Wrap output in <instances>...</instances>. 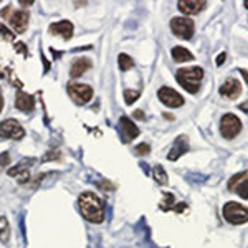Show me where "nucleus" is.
Listing matches in <instances>:
<instances>
[{
    "label": "nucleus",
    "mask_w": 248,
    "mask_h": 248,
    "mask_svg": "<svg viewBox=\"0 0 248 248\" xmlns=\"http://www.w3.org/2000/svg\"><path fill=\"white\" fill-rule=\"evenodd\" d=\"M79 210L88 222L101 223L105 220V205L94 192H83L79 195Z\"/></svg>",
    "instance_id": "obj_1"
},
{
    "label": "nucleus",
    "mask_w": 248,
    "mask_h": 248,
    "mask_svg": "<svg viewBox=\"0 0 248 248\" xmlns=\"http://www.w3.org/2000/svg\"><path fill=\"white\" fill-rule=\"evenodd\" d=\"M177 83L181 85L184 90L189 91V93L195 94L201 90V81L203 78V70L201 66H190V68H181L175 75Z\"/></svg>",
    "instance_id": "obj_2"
},
{
    "label": "nucleus",
    "mask_w": 248,
    "mask_h": 248,
    "mask_svg": "<svg viewBox=\"0 0 248 248\" xmlns=\"http://www.w3.org/2000/svg\"><path fill=\"white\" fill-rule=\"evenodd\" d=\"M223 217L233 225H242L248 222V207L240 205L237 202H227L223 205Z\"/></svg>",
    "instance_id": "obj_3"
},
{
    "label": "nucleus",
    "mask_w": 248,
    "mask_h": 248,
    "mask_svg": "<svg viewBox=\"0 0 248 248\" xmlns=\"http://www.w3.org/2000/svg\"><path fill=\"white\" fill-rule=\"evenodd\" d=\"M170 30L177 38L190 40L195 33V25L187 17H174L170 20Z\"/></svg>",
    "instance_id": "obj_4"
},
{
    "label": "nucleus",
    "mask_w": 248,
    "mask_h": 248,
    "mask_svg": "<svg viewBox=\"0 0 248 248\" xmlns=\"http://www.w3.org/2000/svg\"><path fill=\"white\" fill-rule=\"evenodd\" d=\"M242 131V121L235 114H223L220 119V133L225 139H233L237 138Z\"/></svg>",
    "instance_id": "obj_5"
},
{
    "label": "nucleus",
    "mask_w": 248,
    "mask_h": 248,
    "mask_svg": "<svg viewBox=\"0 0 248 248\" xmlns=\"http://www.w3.org/2000/svg\"><path fill=\"white\" fill-rule=\"evenodd\" d=\"M68 94L78 105H86L93 98V88L83 83H70L68 85Z\"/></svg>",
    "instance_id": "obj_6"
},
{
    "label": "nucleus",
    "mask_w": 248,
    "mask_h": 248,
    "mask_svg": "<svg viewBox=\"0 0 248 248\" xmlns=\"http://www.w3.org/2000/svg\"><path fill=\"white\" fill-rule=\"evenodd\" d=\"M0 138L20 141V139L25 138V129L17 119H5V121L0 123Z\"/></svg>",
    "instance_id": "obj_7"
},
{
    "label": "nucleus",
    "mask_w": 248,
    "mask_h": 248,
    "mask_svg": "<svg viewBox=\"0 0 248 248\" xmlns=\"http://www.w3.org/2000/svg\"><path fill=\"white\" fill-rule=\"evenodd\" d=\"M229 190L233 194H238L242 199L248 201V170H243L240 174H235L229 181Z\"/></svg>",
    "instance_id": "obj_8"
},
{
    "label": "nucleus",
    "mask_w": 248,
    "mask_h": 248,
    "mask_svg": "<svg viewBox=\"0 0 248 248\" xmlns=\"http://www.w3.org/2000/svg\"><path fill=\"white\" fill-rule=\"evenodd\" d=\"M157 96H159V99H161V103H164V105L169 108H181L184 105L182 94H179L177 91L172 90V88L162 86L161 90H159Z\"/></svg>",
    "instance_id": "obj_9"
},
{
    "label": "nucleus",
    "mask_w": 248,
    "mask_h": 248,
    "mask_svg": "<svg viewBox=\"0 0 248 248\" xmlns=\"http://www.w3.org/2000/svg\"><path fill=\"white\" fill-rule=\"evenodd\" d=\"M119 133H121V139L123 142H131L133 139H136L139 136V129L138 126L131 121L127 116H123L121 119H119Z\"/></svg>",
    "instance_id": "obj_10"
},
{
    "label": "nucleus",
    "mask_w": 248,
    "mask_h": 248,
    "mask_svg": "<svg viewBox=\"0 0 248 248\" xmlns=\"http://www.w3.org/2000/svg\"><path fill=\"white\" fill-rule=\"evenodd\" d=\"M29 12L25 10H17L15 14L10 15L9 18V23L12 27V31H15V33H23V31L27 30V27H29Z\"/></svg>",
    "instance_id": "obj_11"
},
{
    "label": "nucleus",
    "mask_w": 248,
    "mask_h": 248,
    "mask_svg": "<svg viewBox=\"0 0 248 248\" xmlns=\"http://www.w3.org/2000/svg\"><path fill=\"white\" fill-rule=\"evenodd\" d=\"M240 93H242V85H240V81L235 78L225 79V83L220 86V94L227 99H237Z\"/></svg>",
    "instance_id": "obj_12"
},
{
    "label": "nucleus",
    "mask_w": 248,
    "mask_h": 248,
    "mask_svg": "<svg viewBox=\"0 0 248 248\" xmlns=\"http://www.w3.org/2000/svg\"><path fill=\"white\" fill-rule=\"evenodd\" d=\"M51 35H60L63 37V40H70L73 37V23L68 22V20H60V22H55L48 27Z\"/></svg>",
    "instance_id": "obj_13"
},
{
    "label": "nucleus",
    "mask_w": 248,
    "mask_h": 248,
    "mask_svg": "<svg viewBox=\"0 0 248 248\" xmlns=\"http://www.w3.org/2000/svg\"><path fill=\"white\" fill-rule=\"evenodd\" d=\"M35 159H29V161H22L18 164L17 167H12V169L7 170V174L10 175V177H18V182L20 184H25L29 182L30 179V172H29V164H33Z\"/></svg>",
    "instance_id": "obj_14"
},
{
    "label": "nucleus",
    "mask_w": 248,
    "mask_h": 248,
    "mask_svg": "<svg viewBox=\"0 0 248 248\" xmlns=\"http://www.w3.org/2000/svg\"><path fill=\"white\" fill-rule=\"evenodd\" d=\"M189 151V141H187V136H179L177 139L174 141L170 147V153L167 154V159L169 161H177L182 154H186Z\"/></svg>",
    "instance_id": "obj_15"
},
{
    "label": "nucleus",
    "mask_w": 248,
    "mask_h": 248,
    "mask_svg": "<svg viewBox=\"0 0 248 248\" xmlns=\"http://www.w3.org/2000/svg\"><path fill=\"white\" fill-rule=\"evenodd\" d=\"M177 5L184 15H195L205 9L207 2H203V0H181Z\"/></svg>",
    "instance_id": "obj_16"
},
{
    "label": "nucleus",
    "mask_w": 248,
    "mask_h": 248,
    "mask_svg": "<svg viewBox=\"0 0 248 248\" xmlns=\"http://www.w3.org/2000/svg\"><path fill=\"white\" fill-rule=\"evenodd\" d=\"M15 108L20 111H25V113H30V111L35 109V99L33 96L25 93V91H18L17 98H15Z\"/></svg>",
    "instance_id": "obj_17"
},
{
    "label": "nucleus",
    "mask_w": 248,
    "mask_h": 248,
    "mask_svg": "<svg viewBox=\"0 0 248 248\" xmlns=\"http://www.w3.org/2000/svg\"><path fill=\"white\" fill-rule=\"evenodd\" d=\"M91 66H93V63L90 62V58L77 60V62L73 63V66H71V70H70L71 78H78V77H81V75H85V71L90 70Z\"/></svg>",
    "instance_id": "obj_18"
},
{
    "label": "nucleus",
    "mask_w": 248,
    "mask_h": 248,
    "mask_svg": "<svg viewBox=\"0 0 248 248\" xmlns=\"http://www.w3.org/2000/svg\"><path fill=\"white\" fill-rule=\"evenodd\" d=\"M172 58H174V62L177 63H184V62H192L194 60V55L190 53L187 48L184 46H174L172 48Z\"/></svg>",
    "instance_id": "obj_19"
},
{
    "label": "nucleus",
    "mask_w": 248,
    "mask_h": 248,
    "mask_svg": "<svg viewBox=\"0 0 248 248\" xmlns=\"http://www.w3.org/2000/svg\"><path fill=\"white\" fill-rule=\"evenodd\" d=\"M0 240L3 243H7L10 240V225H9V220L5 217H0Z\"/></svg>",
    "instance_id": "obj_20"
},
{
    "label": "nucleus",
    "mask_w": 248,
    "mask_h": 248,
    "mask_svg": "<svg viewBox=\"0 0 248 248\" xmlns=\"http://www.w3.org/2000/svg\"><path fill=\"white\" fill-rule=\"evenodd\" d=\"M153 177H154V181L159 182L161 186H166V184L169 182V181H167V174H166V170H164L162 166H154Z\"/></svg>",
    "instance_id": "obj_21"
},
{
    "label": "nucleus",
    "mask_w": 248,
    "mask_h": 248,
    "mask_svg": "<svg viewBox=\"0 0 248 248\" xmlns=\"http://www.w3.org/2000/svg\"><path fill=\"white\" fill-rule=\"evenodd\" d=\"M118 65H119V68H121V71H127L129 68H133V66H134V62H133V58H131L129 55L119 53V57H118Z\"/></svg>",
    "instance_id": "obj_22"
},
{
    "label": "nucleus",
    "mask_w": 248,
    "mask_h": 248,
    "mask_svg": "<svg viewBox=\"0 0 248 248\" xmlns=\"http://www.w3.org/2000/svg\"><path fill=\"white\" fill-rule=\"evenodd\" d=\"M164 202H161V209L164 212L174 209V195L170 194V192H164Z\"/></svg>",
    "instance_id": "obj_23"
},
{
    "label": "nucleus",
    "mask_w": 248,
    "mask_h": 248,
    "mask_svg": "<svg viewBox=\"0 0 248 248\" xmlns=\"http://www.w3.org/2000/svg\"><path fill=\"white\" fill-rule=\"evenodd\" d=\"M0 38H3L5 42H14V40H15V33L12 30L7 29L5 25H2V23H0Z\"/></svg>",
    "instance_id": "obj_24"
},
{
    "label": "nucleus",
    "mask_w": 248,
    "mask_h": 248,
    "mask_svg": "<svg viewBox=\"0 0 248 248\" xmlns=\"http://www.w3.org/2000/svg\"><path fill=\"white\" fill-rule=\"evenodd\" d=\"M139 91H131V90H126L124 91V99H126V105H133L136 99L139 98Z\"/></svg>",
    "instance_id": "obj_25"
},
{
    "label": "nucleus",
    "mask_w": 248,
    "mask_h": 248,
    "mask_svg": "<svg viewBox=\"0 0 248 248\" xmlns=\"http://www.w3.org/2000/svg\"><path fill=\"white\" fill-rule=\"evenodd\" d=\"M134 153L138 155H147L151 153V146H149V144H146V142H142V144H139V146H136Z\"/></svg>",
    "instance_id": "obj_26"
},
{
    "label": "nucleus",
    "mask_w": 248,
    "mask_h": 248,
    "mask_svg": "<svg viewBox=\"0 0 248 248\" xmlns=\"http://www.w3.org/2000/svg\"><path fill=\"white\" fill-rule=\"evenodd\" d=\"M62 157V154H60V151H48V154H45L42 157V162H46V161H51V159H60Z\"/></svg>",
    "instance_id": "obj_27"
},
{
    "label": "nucleus",
    "mask_w": 248,
    "mask_h": 248,
    "mask_svg": "<svg viewBox=\"0 0 248 248\" xmlns=\"http://www.w3.org/2000/svg\"><path fill=\"white\" fill-rule=\"evenodd\" d=\"M7 166H10V154L5 151V153L0 154V167H7Z\"/></svg>",
    "instance_id": "obj_28"
},
{
    "label": "nucleus",
    "mask_w": 248,
    "mask_h": 248,
    "mask_svg": "<svg viewBox=\"0 0 248 248\" xmlns=\"http://www.w3.org/2000/svg\"><path fill=\"white\" fill-rule=\"evenodd\" d=\"M10 10H12V5H7L5 9L0 12V15H2L3 18H10Z\"/></svg>",
    "instance_id": "obj_29"
},
{
    "label": "nucleus",
    "mask_w": 248,
    "mask_h": 248,
    "mask_svg": "<svg viewBox=\"0 0 248 248\" xmlns=\"http://www.w3.org/2000/svg\"><path fill=\"white\" fill-rule=\"evenodd\" d=\"M17 51H22L23 55H25V57H29V50H25V45H23V43H17Z\"/></svg>",
    "instance_id": "obj_30"
},
{
    "label": "nucleus",
    "mask_w": 248,
    "mask_h": 248,
    "mask_svg": "<svg viewBox=\"0 0 248 248\" xmlns=\"http://www.w3.org/2000/svg\"><path fill=\"white\" fill-rule=\"evenodd\" d=\"M174 210L177 212V214H181V212H184V210H187V203H177V207H174Z\"/></svg>",
    "instance_id": "obj_31"
},
{
    "label": "nucleus",
    "mask_w": 248,
    "mask_h": 248,
    "mask_svg": "<svg viewBox=\"0 0 248 248\" xmlns=\"http://www.w3.org/2000/svg\"><path fill=\"white\" fill-rule=\"evenodd\" d=\"M227 60V53H220L218 55V58H217V65L220 66V65H223V62Z\"/></svg>",
    "instance_id": "obj_32"
},
{
    "label": "nucleus",
    "mask_w": 248,
    "mask_h": 248,
    "mask_svg": "<svg viewBox=\"0 0 248 248\" xmlns=\"http://www.w3.org/2000/svg\"><path fill=\"white\" fill-rule=\"evenodd\" d=\"M240 73H242V77L245 78V81H247V85H248V71H247V70H243V68H242V70H240Z\"/></svg>",
    "instance_id": "obj_33"
},
{
    "label": "nucleus",
    "mask_w": 248,
    "mask_h": 248,
    "mask_svg": "<svg viewBox=\"0 0 248 248\" xmlns=\"http://www.w3.org/2000/svg\"><path fill=\"white\" fill-rule=\"evenodd\" d=\"M134 116H136V118H138V119H144V114H142V111H134Z\"/></svg>",
    "instance_id": "obj_34"
},
{
    "label": "nucleus",
    "mask_w": 248,
    "mask_h": 248,
    "mask_svg": "<svg viewBox=\"0 0 248 248\" xmlns=\"http://www.w3.org/2000/svg\"><path fill=\"white\" fill-rule=\"evenodd\" d=\"M20 3H22V5H33V0H20Z\"/></svg>",
    "instance_id": "obj_35"
},
{
    "label": "nucleus",
    "mask_w": 248,
    "mask_h": 248,
    "mask_svg": "<svg viewBox=\"0 0 248 248\" xmlns=\"http://www.w3.org/2000/svg\"><path fill=\"white\" fill-rule=\"evenodd\" d=\"M2 109H3V96L0 93V113H2Z\"/></svg>",
    "instance_id": "obj_36"
},
{
    "label": "nucleus",
    "mask_w": 248,
    "mask_h": 248,
    "mask_svg": "<svg viewBox=\"0 0 248 248\" xmlns=\"http://www.w3.org/2000/svg\"><path fill=\"white\" fill-rule=\"evenodd\" d=\"M240 109H243V111H248V103H243V105L240 106Z\"/></svg>",
    "instance_id": "obj_37"
},
{
    "label": "nucleus",
    "mask_w": 248,
    "mask_h": 248,
    "mask_svg": "<svg viewBox=\"0 0 248 248\" xmlns=\"http://www.w3.org/2000/svg\"><path fill=\"white\" fill-rule=\"evenodd\" d=\"M243 5H245L247 9H248V0H245V2H243Z\"/></svg>",
    "instance_id": "obj_38"
}]
</instances>
